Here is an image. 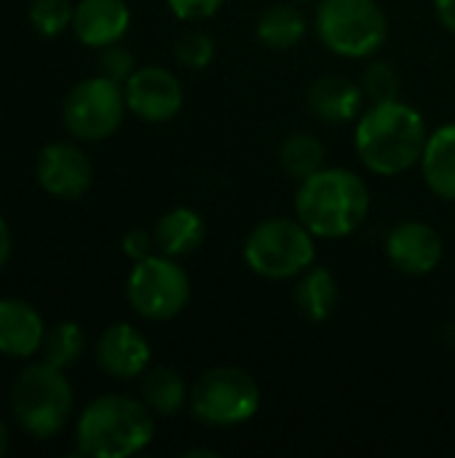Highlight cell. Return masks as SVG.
<instances>
[{
	"label": "cell",
	"mask_w": 455,
	"mask_h": 458,
	"mask_svg": "<svg viewBox=\"0 0 455 458\" xmlns=\"http://www.w3.org/2000/svg\"><path fill=\"white\" fill-rule=\"evenodd\" d=\"M426 140L429 129L424 115L402 99L370 105L357 118V156L381 177H400L418 166Z\"/></svg>",
	"instance_id": "6da1fadb"
},
{
	"label": "cell",
	"mask_w": 455,
	"mask_h": 458,
	"mask_svg": "<svg viewBox=\"0 0 455 458\" xmlns=\"http://www.w3.org/2000/svg\"><path fill=\"white\" fill-rule=\"evenodd\" d=\"M295 215L316 239H346L370 215V188L351 169L322 166L300 180Z\"/></svg>",
	"instance_id": "7a4b0ae2"
},
{
	"label": "cell",
	"mask_w": 455,
	"mask_h": 458,
	"mask_svg": "<svg viewBox=\"0 0 455 458\" xmlns=\"http://www.w3.org/2000/svg\"><path fill=\"white\" fill-rule=\"evenodd\" d=\"M153 411L126 394H102L78 416V454L88 458H129L153 443Z\"/></svg>",
	"instance_id": "3957f363"
},
{
	"label": "cell",
	"mask_w": 455,
	"mask_h": 458,
	"mask_svg": "<svg viewBox=\"0 0 455 458\" xmlns=\"http://www.w3.org/2000/svg\"><path fill=\"white\" fill-rule=\"evenodd\" d=\"M314 30L343 59L375 56L389 40V16L378 0H316Z\"/></svg>",
	"instance_id": "277c9868"
},
{
	"label": "cell",
	"mask_w": 455,
	"mask_h": 458,
	"mask_svg": "<svg viewBox=\"0 0 455 458\" xmlns=\"http://www.w3.org/2000/svg\"><path fill=\"white\" fill-rule=\"evenodd\" d=\"M11 413L29 437L48 440L62 432L72 413V386L54 365H29L11 386Z\"/></svg>",
	"instance_id": "5b68a950"
},
{
	"label": "cell",
	"mask_w": 455,
	"mask_h": 458,
	"mask_svg": "<svg viewBox=\"0 0 455 458\" xmlns=\"http://www.w3.org/2000/svg\"><path fill=\"white\" fill-rule=\"evenodd\" d=\"M316 236L298 217H268L244 242V263L263 279H298L316 260Z\"/></svg>",
	"instance_id": "8992f818"
},
{
	"label": "cell",
	"mask_w": 455,
	"mask_h": 458,
	"mask_svg": "<svg viewBox=\"0 0 455 458\" xmlns=\"http://www.w3.org/2000/svg\"><path fill=\"white\" fill-rule=\"evenodd\" d=\"M188 408L196 421L215 429H233L260 411V386L241 368H209L190 386Z\"/></svg>",
	"instance_id": "52a82bcc"
},
{
	"label": "cell",
	"mask_w": 455,
	"mask_h": 458,
	"mask_svg": "<svg viewBox=\"0 0 455 458\" xmlns=\"http://www.w3.org/2000/svg\"><path fill=\"white\" fill-rule=\"evenodd\" d=\"M129 306L147 322H169L180 317L190 301V276L169 255L137 260L126 279Z\"/></svg>",
	"instance_id": "ba28073f"
},
{
	"label": "cell",
	"mask_w": 455,
	"mask_h": 458,
	"mask_svg": "<svg viewBox=\"0 0 455 458\" xmlns=\"http://www.w3.org/2000/svg\"><path fill=\"white\" fill-rule=\"evenodd\" d=\"M123 83L107 75H91L78 81L62 105V121L67 131L83 142H99L118 131L126 115Z\"/></svg>",
	"instance_id": "9c48e42d"
},
{
	"label": "cell",
	"mask_w": 455,
	"mask_h": 458,
	"mask_svg": "<svg viewBox=\"0 0 455 458\" xmlns=\"http://www.w3.org/2000/svg\"><path fill=\"white\" fill-rule=\"evenodd\" d=\"M126 107L147 123H166L182 110V83L180 78L158 64L137 67L123 83Z\"/></svg>",
	"instance_id": "30bf717a"
},
{
	"label": "cell",
	"mask_w": 455,
	"mask_h": 458,
	"mask_svg": "<svg viewBox=\"0 0 455 458\" xmlns=\"http://www.w3.org/2000/svg\"><path fill=\"white\" fill-rule=\"evenodd\" d=\"M35 177L40 188L62 201L80 199L94 180L88 156L70 142H51L40 150L35 161Z\"/></svg>",
	"instance_id": "8fae6325"
},
{
	"label": "cell",
	"mask_w": 455,
	"mask_h": 458,
	"mask_svg": "<svg viewBox=\"0 0 455 458\" xmlns=\"http://www.w3.org/2000/svg\"><path fill=\"white\" fill-rule=\"evenodd\" d=\"M386 258L408 276H426L442 260V239L424 220H402L386 236Z\"/></svg>",
	"instance_id": "7c38bea8"
},
{
	"label": "cell",
	"mask_w": 455,
	"mask_h": 458,
	"mask_svg": "<svg viewBox=\"0 0 455 458\" xmlns=\"http://www.w3.org/2000/svg\"><path fill=\"white\" fill-rule=\"evenodd\" d=\"M97 365L102 373L118 381H131L150 368V344L129 322L110 325L97 341Z\"/></svg>",
	"instance_id": "4fadbf2b"
},
{
	"label": "cell",
	"mask_w": 455,
	"mask_h": 458,
	"mask_svg": "<svg viewBox=\"0 0 455 458\" xmlns=\"http://www.w3.org/2000/svg\"><path fill=\"white\" fill-rule=\"evenodd\" d=\"M131 24L126 0H80L72 16L75 38L88 48H105L118 43Z\"/></svg>",
	"instance_id": "5bb4252c"
},
{
	"label": "cell",
	"mask_w": 455,
	"mask_h": 458,
	"mask_svg": "<svg viewBox=\"0 0 455 458\" xmlns=\"http://www.w3.org/2000/svg\"><path fill=\"white\" fill-rule=\"evenodd\" d=\"M46 325L35 306L19 298L0 301V354L11 360H27L40 352Z\"/></svg>",
	"instance_id": "9a60e30c"
},
{
	"label": "cell",
	"mask_w": 455,
	"mask_h": 458,
	"mask_svg": "<svg viewBox=\"0 0 455 458\" xmlns=\"http://www.w3.org/2000/svg\"><path fill=\"white\" fill-rule=\"evenodd\" d=\"M365 91L359 83L341 75H322L308 89V107L327 123H346L365 113Z\"/></svg>",
	"instance_id": "2e32d148"
},
{
	"label": "cell",
	"mask_w": 455,
	"mask_h": 458,
	"mask_svg": "<svg viewBox=\"0 0 455 458\" xmlns=\"http://www.w3.org/2000/svg\"><path fill=\"white\" fill-rule=\"evenodd\" d=\"M153 236H156V250L161 255H169V258L180 260V258L193 255L204 244L206 225H204V217L196 209L174 207L166 215H161V220L153 228Z\"/></svg>",
	"instance_id": "e0dca14e"
},
{
	"label": "cell",
	"mask_w": 455,
	"mask_h": 458,
	"mask_svg": "<svg viewBox=\"0 0 455 458\" xmlns=\"http://www.w3.org/2000/svg\"><path fill=\"white\" fill-rule=\"evenodd\" d=\"M418 166L434 196L455 201V123H445L429 134Z\"/></svg>",
	"instance_id": "ac0fdd59"
},
{
	"label": "cell",
	"mask_w": 455,
	"mask_h": 458,
	"mask_svg": "<svg viewBox=\"0 0 455 458\" xmlns=\"http://www.w3.org/2000/svg\"><path fill=\"white\" fill-rule=\"evenodd\" d=\"M341 301L338 279L333 271L322 266H311L298 276L295 284V306L308 322H324L335 314Z\"/></svg>",
	"instance_id": "d6986e66"
},
{
	"label": "cell",
	"mask_w": 455,
	"mask_h": 458,
	"mask_svg": "<svg viewBox=\"0 0 455 458\" xmlns=\"http://www.w3.org/2000/svg\"><path fill=\"white\" fill-rule=\"evenodd\" d=\"M257 40L271 48V51H290L295 48L306 32H308V19L295 3H276L268 5L260 19H257Z\"/></svg>",
	"instance_id": "ffe728a7"
},
{
	"label": "cell",
	"mask_w": 455,
	"mask_h": 458,
	"mask_svg": "<svg viewBox=\"0 0 455 458\" xmlns=\"http://www.w3.org/2000/svg\"><path fill=\"white\" fill-rule=\"evenodd\" d=\"M142 403L164 419L177 416L188 400H190V389L185 386L182 376L172 368H147L142 373V386H139Z\"/></svg>",
	"instance_id": "44dd1931"
},
{
	"label": "cell",
	"mask_w": 455,
	"mask_h": 458,
	"mask_svg": "<svg viewBox=\"0 0 455 458\" xmlns=\"http://www.w3.org/2000/svg\"><path fill=\"white\" fill-rule=\"evenodd\" d=\"M324 156H327L324 142L308 131L290 134L279 148V164L295 180H306L314 172H319L324 166Z\"/></svg>",
	"instance_id": "7402d4cb"
},
{
	"label": "cell",
	"mask_w": 455,
	"mask_h": 458,
	"mask_svg": "<svg viewBox=\"0 0 455 458\" xmlns=\"http://www.w3.org/2000/svg\"><path fill=\"white\" fill-rule=\"evenodd\" d=\"M83 346H86V338H83L80 325L56 322V325L46 327L40 354H43V362H48V365H54L59 370H67L70 365H75L80 360Z\"/></svg>",
	"instance_id": "603a6c76"
},
{
	"label": "cell",
	"mask_w": 455,
	"mask_h": 458,
	"mask_svg": "<svg viewBox=\"0 0 455 458\" xmlns=\"http://www.w3.org/2000/svg\"><path fill=\"white\" fill-rule=\"evenodd\" d=\"M72 16H75V5L70 0H32L29 3V24L46 38H56L67 27H72Z\"/></svg>",
	"instance_id": "cb8c5ba5"
},
{
	"label": "cell",
	"mask_w": 455,
	"mask_h": 458,
	"mask_svg": "<svg viewBox=\"0 0 455 458\" xmlns=\"http://www.w3.org/2000/svg\"><path fill=\"white\" fill-rule=\"evenodd\" d=\"M215 38L204 30H188L177 38L174 43V56L182 67L188 70H204L215 59Z\"/></svg>",
	"instance_id": "d4e9b609"
},
{
	"label": "cell",
	"mask_w": 455,
	"mask_h": 458,
	"mask_svg": "<svg viewBox=\"0 0 455 458\" xmlns=\"http://www.w3.org/2000/svg\"><path fill=\"white\" fill-rule=\"evenodd\" d=\"M362 91L370 105L400 99V72L389 62H373L362 72Z\"/></svg>",
	"instance_id": "484cf974"
},
{
	"label": "cell",
	"mask_w": 455,
	"mask_h": 458,
	"mask_svg": "<svg viewBox=\"0 0 455 458\" xmlns=\"http://www.w3.org/2000/svg\"><path fill=\"white\" fill-rule=\"evenodd\" d=\"M97 67H99V75H107V78H113V81H118V83H126L129 75L137 70V59H134V54H131L129 48L113 43V46L99 48V62H97Z\"/></svg>",
	"instance_id": "4316f807"
},
{
	"label": "cell",
	"mask_w": 455,
	"mask_h": 458,
	"mask_svg": "<svg viewBox=\"0 0 455 458\" xmlns=\"http://www.w3.org/2000/svg\"><path fill=\"white\" fill-rule=\"evenodd\" d=\"M166 3L180 21H206L225 5V0H166Z\"/></svg>",
	"instance_id": "83f0119b"
},
{
	"label": "cell",
	"mask_w": 455,
	"mask_h": 458,
	"mask_svg": "<svg viewBox=\"0 0 455 458\" xmlns=\"http://www.w3.org/2000/svg\"><path fill=\"white\" fill-rule=\"evenodd\" d=\"M121 247H123V255L137 263V260H145V258H150L156 252V236L150 231L134 228V231H129L123 236Z\"/></svg>",
	"instance_id": "f1b7e54d"
},
{
	"label": "cell",
	"mask_w": 455,
	"mask_h": 458,
	"mask_svg": "<svg viewBox=\"0 0 455 458\" xmlns=\"http://www.w3.org/2000/svg\"><path fill=\"white\" fill-rule=\"evenodd\" d=\"M434 11L440 24L455 35V0H434Z\"/></svg>",
	"instance_id": "f546056e"
},
{
	"label": "cell",
	"mask_w": 455,
	"mask_h": 458,
	"mask_svg": "<svg viewBox=\"0 0 455 458\" xmlns=\"http://www.w3.org/2000/svg\"><path fill=\"white\" fill-rule=\"evenodd\" d=\"M11 250H13V242H11V231L5 225V220L0 217V271L5 268L8 258H11Z\"/></svg>",
	"instance_id": "4dcf8cb0"
},
{
	"label": "cell",
	"mask_w": 455,
	"mask_h": 458,
	"mask_svg": "<svg viewBox=\"0 0 455 458\" xmlns=\"http://www.w3.org/2000/svg\"><path fill=\"white\" fill-rule=\"evenodd\" d=\"M8 445H11V435H8V427H5V421L0 416V458L8 454Z\"/></svg>",
	"instance_id": "1f68e13d"
},
{
	"label": "cell",
	"mask_w": 455,
	"mask_h": 458,
	"mask_svg": "<svg viewBox=\"0 0 455 458\" xmlns=\"http://www.w3.org/2000/svg\"><path fill=\"white\" fill-rule=\"evenodd\" d=\"M300 3H311V0H300Z\"/></svg>",
	"instance_id": "d6a6232c"
}]
</instances>
